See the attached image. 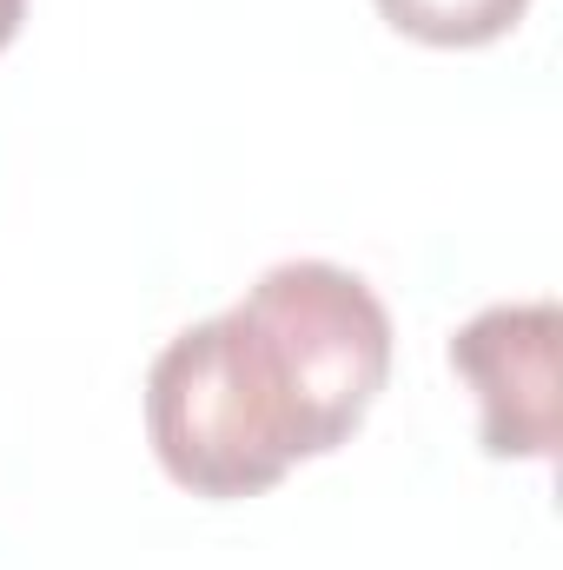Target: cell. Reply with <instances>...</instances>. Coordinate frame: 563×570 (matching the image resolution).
I'll use <instances>...</instances> for the list:
<instances>
[{"label":"cell","instance_id":"cell-1","mask_svg":"<svg viewBox=\"0 0 563 570\" xmlns=\"http://www.w3.org/2000/svg\"><path fill=\"white\" fill-rule=\"evenodd\" d=\"M292 458H325L392 379V312L332 259H285L233 305Z\"/></svg>","mask_w":563,"mask_h":570},{"label":"cell","instance_id":"cell-2","mask_svg":"<svg viewBox=\"0 0 563 570\" xmlns=\"http://www.w3.org/2000/svg\"><path fill=\"white\" fill-rule=\"evenodd\" d=\"M146 438L166 478L192 498H259L292 471L273 412L259 405L233 318L186 325L146 372Z\"/></svg>","mask_w":563,"mask_h":570},{"label":"cell","instance_id":"cell-3","mask_svg":"<svg viewBox=\"0 0 563 570\" xmlns=\"http://www.w3.org/2000/svg\"><path fill=\"white\" fill-rule=\"evenodd\" d=\"M563 312L551 298L524 305H484L451 338V372L477 392V425L491 458H531L551 464L563 431L557 392Z\"/></svg>","mask_w":563,"mask_h":570},{"label":"cell","instance_id":"cell-4","mask_svg":"<svg viewBox=\"0 0 563 570\" xmlns=\"http://www.w3.org/2000/svg\"><path fill=\"white\" fill-rule=\"evenodd\" d=\"M531 0H378V13L424 47H491L524 20Z\"/></svg>","mask_w":563,"mask_h":570},{"label":"cell","instance_id":"cell-5","mask_svg":"<svg viewBox=\"0 0 563 570\" xmlns=\"http://www.w3.org/2000/svg\"><path fill=\"white\" fill-rule=\"evenodd\" d=\"M20 20H27V0H0V53L13 47V33H20Z\"/></svg>","mask_w":563,"mask_h":570}]
</instances>
